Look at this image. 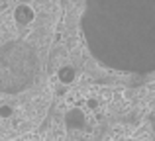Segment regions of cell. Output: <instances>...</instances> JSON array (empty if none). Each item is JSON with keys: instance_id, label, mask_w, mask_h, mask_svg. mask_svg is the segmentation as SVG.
Listing matches in <instances>:
<instances>
[{"instance_id": "1", "label": "cell", "mask_w": 155, "mask_h": 141, "mask_svg": "<svg viewBox=\"0 0 155 141\" xmlns=\"http://www.w3.org/2000/svg\"><path fill=\"white\" fill-rule=\"evenodd\" d=\"M94 53L124 71L155 69V0H94Z\"/></svg>"}, {"instance_id": "2", "label": "cell", "mask_w": 155, "mask_h": 141, "mask_svg": "<svg viewBox=\"0 0 155 141\" xmlns=\"http://www.w3.org/2000/svg\"><path fill=\"white\" fill-rule=\"evenodd\" d=\"M22 141H34V139H31V137H28V139H22Z\"/></svg>"}, {"instance_id": "3", "label": "cell", "mask_w": 155, "mask_h": 141, "mask_svg": "<svg viewBox=\"0 0 155 141\" xmlns=\"http://www.w3.org/2000/svg\"><path fill=\"white\" fill-rule=\"evenodd\" d=\"M153 130H155V118H153Z\"/></svg>"}]
</instances>
